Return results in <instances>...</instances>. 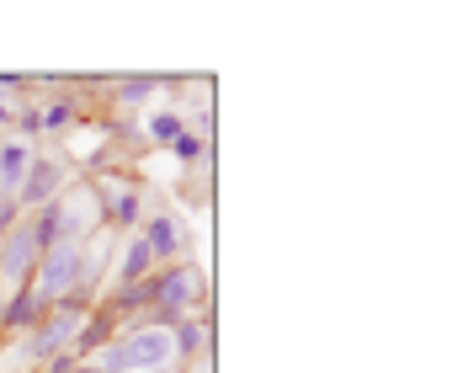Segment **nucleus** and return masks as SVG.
Masks as SVG:
<instances>
[{"label":"nucleus","instance_id":"obj_1","mask_svg":"<svg viewBox=\"0 0 463 373\" xmlns=\"http://www.w3.org/2000/svg\"><path fill=\"white\" fill-rule=\"evenodd\" d=\"M101 373H149V368H176V347H171V330L160 326H123L101 352L91 358Z\"/></svg>","mask_w":463,"mask_h":373},{"label":"nucleus","instance_id":"obj_2","mask_svg":"<svg viewBox=\"0 0 463 373\" xmlns=\"http://www.w3.org/2000/svg\"><path fill=\"white\" fill-rule=\"evenodd\" d=\"M86 256H91V245H75V240H59L53 251L38 256V267H33V293L43 299V304H59V299H70L80 278H86Z\"/></svg>","mask_w":463,"mask_h":373},{"label":"nucleus","instance_id":"obj_3","mask_svg":"<svg viewBox=\"0 0 463 373\" xmlns=\"http://www.w3.org/2000/svg\"><path fill=\"white\" fill-rule=\"evenodd\" d=\"M33 267H38V234H33V219L22 214L11 230H5V240H0V288H27L33 282Z\"/></svg>","mask_w":463,"mask_h":373},{"label":"nucleus","instance_id":"obj_4","mask_svg":"<svg viewBox=\"0 0 463 373\" xmlns=\"http://www.w3.org/2000/svg\"><path fill=\"white\" fill-rule=\"evenodd\" d=\"M64 186H70V171H64V160H53V155H33L27 177H22V186H16V208H22V214H33V208L53 203Z\"/></svg>","mask_w":463,"mask_h":373},{"label":"nucleus","instance_id":"obj_5","mask_svg":"<svg viewBox=\"0 0 463 373\" xmlns=\"http://www.w3.org/2000/svg\"><path fill=\"white\" fill-rule=\"evenodd\" d=\"M144 240V251L155 256V267H171V262H186V230L176 214H165V208H155V214H144V225L134 230Z\"/></svg>","mask_w":463,"mask_h":373},{"label":"nucleus","instance_id":"obj_6","mask_svg":"<svg viewBox=\"0 0 463 373\" xmlns=\"http://www.w3.org/2000/svg\"><path fill=\"white\" fill-rule=\"evenodd\" d=\"M118 320H112V315H107V310H101V304H96L91 315H86V320H80V330H75V341H70V358H75V363H91L96 352H101V347H107V341H112V336H118Z\"/></svg>","mask_w":463,"mask_h":373},{"label":"nucleus","instance_id":"obj_7","mask_svg":"<svg viewBox=\"0 0 463 373\" xmlns=\"http://www.w3.org/2000/svg\"><path fill=\"white\" fill-rule=\"evenodd\" d=\"M43 299L33 293V288H16V293H5V310H0V336H27V330L43 320Z\"/></svg>","mask_w":463,"mask_h":373},{"label":"nucleus","instance_id":"obj_8","mask_svg":"<svg viewBox=\"0 0 463 373\" xmlns=\"http://www.w3.org/2000/svg\"><path fill=\"white\" fill-rule=\"evenodd\" d=\"M149 273H155V256L144 251L139 234H128V240H123V251H118V267H112V293H118V288H134V282H144Z\"/></svg>","mask_w":463,"mask_h":373},{"label":"nucleus","instance_id":"obj_9","mask_svg":"<svg viewBox=\"0 0 463 373\" xmlns=\"http://www.w3.org/2000/svg\"><path fill=\"white\" fill-rule=\"evenodd\" d=\"M33 144L11 139V134H0V192H11L16 197V186H22V177H27V166H33Z\"/></svg>","mask_w":463,"mask_h":373},{"label":"nucleus","instance_id":"obj_10","mask_svg":"<svg viewBox=\"0 0 463 373\" xmlns=\"http://www.w3.org/2000/svg\"><path fill=\"white\" fill-rule=\"evenodd\" d=\"M38 118H43V134H75L80 129V101L75 96H53L48 107H38Z\"/></svg>","mask_w":463,"mask_h":373},{"label":"nucleus","instance_id":"obj_11","mask_svg":"<svg viewBox=\"0 0 463 373\" xmlns=\"http://www.w3.org/2000/svg\"><path fill=\"white\" fill-rule=\"evenodd\" d=\"M186 129H192V123H186V112H149V139L160 144V149H171Z\"/></svg>","mask_w":463,"mask_h":373},{"label":"nucleus","instance_id":"obj_12","mask_svg":"<svg viewBox=\"0 0 463 373\" xmlns=\"http://www.w3.org/2000/svg\"><path fill=\"white\" fill-rule=\"evenodd\" d=\"M171 155H176V160H182L186 171H197V166H208V139H203V134H197V129H186L182 139L171 144Z\"/></svg>","mask_w":463,"mask_h":373},{"label":"nucleus","instance_id":"obj_13","mask_svg":"<svg viewBox=\"0 0 463 373\" xmlns=\"http://www.w3.org/2000/svg\"><path fill=\"white\" fill-rule=\"evenodd\" d=\"M155 91H160V75H128V81H123L112 96H118L123 107H139V101H149Z\"/></svg>","mask_w":463,"mask_h":373},{"label":"nucleus","instance_id":"obj_14","mask_svg":"<svg viewBox=\"0 0 463 373\" xmlns=\"http://www.w3.org/2000/svg\"><path fill=\"white\" fill-rule=\"evenodd\" d=\"M11 129H16V134H11V139H38V134H43V118H38V107H16V123H11Z\"/></svg>","mask_w":463,"mask_h":373},{"label":"nucleus","instance_id":"obj_15","mask_svg":"<svg viewBox=\"0 0 463 373\" xmlns=\"http://www.w3.org/2000/svg\"><path fill=\"white\" fill-rule=\"evenodd\" d=\"M27 86H33L27 75H11V70H0V96H5V101H16V96L27 91Z\"/></svg>","mask_w":463,"mask_h":373},{"label":"nucleus","instance_id":"obj_16","mask_svg":"<svg viewBox=\"0 0 463 373\" xmlns=\"http://www.w3.org/2000/svg\"><path fill=\"white\" fill-rule=\"evenodd\" d=\"M16 219H22V208H16V197H11V192H0V240H5V230H11Z\"/></svg>","mask_w":463,"mask_h":373},{"label":"nucleus","instance_id":"obj_17","mask_svg":"<svg viewBox=\"0 0 463 373\" xmlns=\"http://www.w3.org/2000/svg\"><path fill=\"white\" fill-rule=\"evenodd\" d=\"M11 123H16V101H5V96H0V134H5Z\"/></svg>","mask_w":463,"mask_h":373},{"label":"nucleus","instance_id":"obj_18","mask_svg":"<svg viewBox=\"0 0 463 373\" xmlns=\"http://www.w3.org/2000/svg\"><path fill=\"white\" fill-rule=\"evenodd\" d=\"M70 373H101V368H96V363H75Z\"/></svg>","mask_w":463,"mask_h":373},{"label":"nucleus","instance_id":"obj_19","mask_svg":"<svg viewBox=\"0 0 463 373\" xmlns=\"http://www.w3.org/2000/svg\"><path fill=\"white\" fill-rule=\"evenodd\" d=\"M149 373H176V368H149Z\"/></svg>","mask_w":463,"mask_h":373},{"label":"nucleus","instance_id":"obj_20","mask_svg":"<svg viewBox=\"0 0 463 373\" xmlns=\"http://www.w3.org/2000/svg\"><path fill=\"white\" fill-rule=\"evenodd\" d=\"M0 310H5V288H0Z\"/></svg>","mask_w":463,"mask_h":373}]
</instances>
